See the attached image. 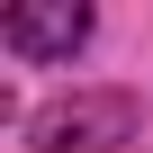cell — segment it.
<instances>
[{
    "mask_svg": "<svg viewBox=\"0 0 153 153\" xmlns=\"http://www.w3.org/2000/svg\"><path fill=\"white\" fill-rule=\"evenodd\" d=\"M135 135H144V90H126V81L63 90L27 117V153H126Z\"/></svg>",
    "mask_w": 153,
    "mask_h": 153,
    "instance_id": "6da1fadb",
    "label": "cell"
},
{
    "mask_svg": "<svg viewBox=\"0 0 153 153\" xmlns=\"http://www.w3.org/2000/svg\"><path fill=\"white\" fill-rule=\"evenodd\" d=\"M99 36V9H81V0H27V9H0V54L18 63H72Z\"/></svg>",
    "mask_w": 153,
    "mask_h": 153,
    "instance_id": "7a4b0ae2",
    "label": "cell"
}]
</instances>
